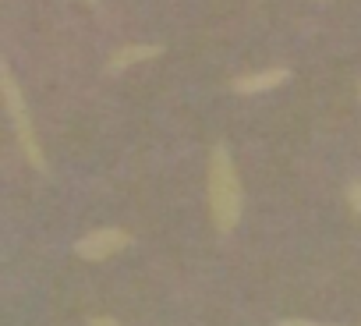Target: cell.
<instances>
[{"instance_id": "9c48e42d", "label": "cell", "mask_w": 361, "mask_h": 326, "mask_svg": "<svg viewBox=\"0 0 361 326\" xmlns=\"http://www.w3.org/2000/svg\"><path fill=\"white\" fill-rule=\"evenodd\" d=\"M85 4H89L92 11H99V0H85Z\"/></svg>"}, {"instance_id": "8992f818", "label": "cell", "mask_w": 361, "mask_h": 326, "mask_svg": "<svg viewBox=\"0 0 361 326\" xmlns=\"http://www.w3.org/2000/svg\"><path fill=\"white\" fill-rule=\"evenodd\" d=\"M347 206L361 217V181H350V185H347Z\"/></svg>"}, {"instance_id": "6da1fadb", "label": "cell", "mask_w": 361, "mask_h": 326, "mask_svg": "<svg viewBox=\"0 0 361 326\" xmlns=\"http://www.w3.org/2000/svg\"><path fill=\"white\" fill-rule=\"evenodd\" d=\"M241 210H245L241 174L234 167L231 149L220 142L209 152V217H213V227L220 234H231L241 224Z\"/></svg>"}, {"instance_id": "3957f363", "label": "cell", "mask_w": 361, "mask_h": 326, "mask_svg": "<svg viewBox=\"0 0 361 326\" xmlns=\"http://www.w3.org/2000/svg\"><path fill=\"white\" fill-rule=\"evenodd\" d=\"M128 245H131V234L124 227H96V231H89L85 238L75 241V255L85 259V262H103V259L124 252Z\"/></svg>"}, {"instance_id": "7a4b0ae2", "label": "cell", "mask_w": 361, "mask_h": 326, "mask_svg": "<svg viewBox=\"0 0 361 326\" xmlns=\"http://www.w3.org/2000/svg\"><path fill=\"white\" fill-rule=\"evenodd\" d=\"M0 92H4V107H8V117H11V128L18 135V145H22V156L29 159V167L36 171H47V156H43V145H39V135L32 128V114H29V103L11 75V68L0 71Z\"/></svg>"}, {"instance_id": "ba28073f", "label": "cell", "mask_w": 361, "mask_h": 326, "mask_svg": "<svg viewBox=\"0 0 361 326\" xmlns=\"http://www.w3.org/2000/svg\"><path fill=\"white\" fill-rule=\"evenodd\" d=\"M89 326H121V322H117L114 315H92V319H89Z\"/></svg>"}, {"instance_id": "277c9868", "label": "cell", "mask_w": 361, "mask_h": 326, "mask_svg": "<svg viewBox=\"0 0 361 326\" xmlns=\"http://www.w3.org/2000/svg\"><path fill=\"white\" fill-rule=\"evenodd\" d=\"M287 78H290V71H287V68H262V71L238 75V78L231 82V89H234L238 96H255V92H269V89L283 85Z\"/></svg>"}, {"instance_id": "52a82bcc", "label": "cell", "mask_w": 361, "mask_h": 326, "mask_svg": "<svg viewBox=\"0 0 361 326\" xmlns=\"http://www.w3.org/2000/svg\"><path fill=\"white\" fill-rule=\"evenodd\" d=\"M276 326H333V322H315V319H280Z\"/></svg>"}, {"instance_id": "5b68a950", "label": "cell", "mask_w": 361, "mask_h": 326, "mask_svg": "<svg viewBox=\"0 0 361 326\" xmlns=\"http://www.w3.org/2000/svg\"><path fill=\"white\" fill-rule=\"evenodd\" d=\"M159 54H163V47H156V43H124L106 57V75H121V71H128L142 61H152Z\"/></svg>"}]
</instances>
